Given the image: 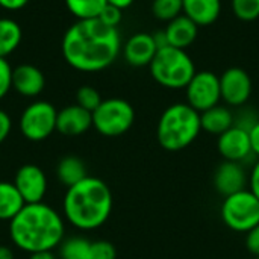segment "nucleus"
Returning a JSON list of instances; mask_svg holds the SVG:
<instances>
[{"mask_svg":"<svg viewBox=\"0 0 259 259\" xmlns=\"http://www.w3.org/2000/svg\"><path fill=\"white\" fill-rule=\"evenodd\" d=\"M93 126V112L83 109L82 106L70 105L58 112L56 131L67 137H76L85 134Z\"/></svg>","mask_w":259,"mask_h":259,"instance_id":"obj_15","label":"nucleus"},{"mask_svg":"<svg viewBox=\"0 0 259 259\" xmlns=\"http://www.w3.org/2000/svg\"><path fill=\"white\" fill-rule=\"evenodd\" d=\"M21 27L15 20L0 18V58H6L21 42Z\"/></svg>","mask_w":259,"mask_h":259,"instance_id":"obj_22","label":"nucleus"},{"mask_svg":"<svg viewBox=\"0 0 259 259\" xmlns=\"http://www.w3.org/2000/svg\"><path fill=\"white\" fill-rule=\"evenodd\" d=\"M156 52H158V46L155 42L153 33H147V32L134 33L126 41V46L123 47L124 59L132 67L150 65Z\"/></svg>","mask_w":259,"mask_h":259,"instance_id":"obj_14","label":"nucleus"},{"mask_svg":"<svg viewBox=\"0 0 259 259\" xmlns=\"http://www.w3.org/2000/svg\"><path fill=\"white\" fill-rule=\"evenodd\" d=\"M29 0H0V8L8 11H20L27 5Z\"/></svg>","mask_w":259,"mask_h":259,"instance_id":"obj_34","label":"nucleus"},{"mask_svg":"<svg viewBox=\"0 0 259 259\" xmlns=\"http://www.w3.org/2000/svg\"><path fill=\"white\" fill-rule=\"evenodd\" d=\"M182 3L184 15L199 27L215 23L222 12V0H182Z\"/></svg>","mask_w":259,"mask_h":259,"instance_id":"obj_18","label":"nucleus"},{"mask_svg":"<svg viewBox=\"0 0 259 259\" xmlns=\"http://www.w3.org/2000/svg\"><path fill=\"white\" fill-rule=\"evenodd\" d=\"M253 259H259V256H255V258H253Z\"/></svg>","mask_w":259,"mask_h":259,"instance_id":"obj_39","label":"nucleus"},{"mask_svg":"<svg viewBox=\"0 0 259 259\" xmlns=\"http://www.w3.org/2000/svg\"><path fill=\"white\" fill-rule=\"evenodd\" d=\"M12 67L6 58H0V100L12 88Z\"/></svg>","mask_w":259,"mask_h":259,"instance_id":"obj_28","label":"nucleus"},{"mask_svg":"<svg viewBox=\"0 0 259 259\" xmlns=\"http://www.w3.org/2000/svg\"><path fill=\"white\" fill-rule=\"evenodd\" d=\"M67 9L77 20L99 18L103 8L108 5L106 0H65Z\"/></svg>","mask_w":259,"mask_h":259,"instance_id":"obj_23","label":"nucleus"},{"mask_svg":"<svg viewBox=\"0 0 259 259\" xmlns=\"http://www.w3.org/2000/svg\"><path fill=\"white\" fill-rule=\"evenodd\" d=\"M0 259H14V253L8 246H0Z\"/></svg>","mask_w":259,"mask_h":259,"instance_id":"obj_38","label":"nucleus"},{"mask_svg":"<svg viewBox=\"0 0 259 259\" xmlns=\"http://www.w3.org/2000/svg\"><path fill=\"white\" fill-rule=\"evenodd\" d=\"M249 135H250V144H252L253 155L259 158V121H256V124L249 131Z\"/></svg>","mask_w":259,"mask_h":259,"instance_id":"obj_35","label":"nucleus"},{"mask_svg":"<svg viewBox=\"0 0 259 259\" xmlns=\"http://www.w3.org/2000/svg\"><path fill=\"white\" fill-rule=\"evenodd\" d=\"M62 208L65 219L74 228L80 231H94L109 219L112 211V194L102 179L87 176L67 190Z\"/></svg>","mask_w":259,"mask_h":259,"instance_id":"obj_3","label":"nucleus"},{"mask_svg":"<svg viewBox=\"0 0 259 259\" xmlns=\"http://www.w3.org/2000/svg\"><path fill=\"white\" fill-rule=\"evenodd\" d=\"M152 12L161 21H171L182 15L184 3L182 0H153Z\"/></svg>","mask_w":259,"mask_h":259,"instance_id":"obj_25","label":"nucleus"},{"mask_svg":"<svg viewBox=\"0 0 259 259\" xmlns=\"http://www.w3.org/2000/svg\"><path fill=\"white\" fill-rule=\"evenodd\" d=\"M121 39L117 27L99 18L77 20L62 39V55L68 65L79 71L94 73L108 68L118 56Z\"/></svg>","mask_w":259,"mask_h":259,"instance_id":"obj_1","label":"nucleus"},{"mask_svg":"<svg viewBox=\"0 0 259 259\" xmlns=\"http://www.w3.org/2000/svg\"><path fill=\"white\" fill-rule=\"evenodd\" d=\"M200 132V112L188 103H175L161 114L156 127V138L164 150L181 152L191 146Z\"/></svg>","mask_w":259,"mask_h":259,"instance_id":"obj_4","label":"nucleus"},{"mask_svg":"<svg viewBox=\"0 0 259 259\" xmlns=\"http://www.w3.org/2000/svg\"><path fill=\"white\" fill-rule=\"evenodd\" d=\"M46 85L44 74L30 64H21L12 70V88L24 97L38 96Z\"/></svg>","mask_w":259,"mask_h":259,"instance_id":"obj_16","label":"nucleus"},{"mask_svg":"<svg viewBox=\"0 0 259 259\" xmlns=\"http://www.w3.org/2000/svg\"><path fill=\"white\" fill-rule=\"evenodd\" d=\"M135 120L132 105L123 99H108L93 112V126L105 137H120L126 134Z\"/></svg>","mask_w":259,"mask_h":259,"instance_id":"obj_7","label":"nucleus"},{"mask_svg":"<svg viewBox=\"0 0 259 259\" xmlns=\"http://www.w3.org/2000/svg\"><path fill=\"white\" fill-rule=\"evenodd\" d=\"M76 100H77V105L82 106L83 109L90 111V112H94L100 103L103 102L102 97H100V93L93 88V87H80L77 90V94H76Z\"/></svg>","mask_w":259,"mask_h":259,"instance_id":"obj_27","label":"nucleus"},{"mask_svg":"<svg viewBox=\"0 0 259 259\" xmlns=\"http://www.w3.org/2000/svg\"><path fill=\"white\" fill-rule=\"evenodd\" d=\"M61 259H91V243L74 237L61 244Z\"/></svg>","mask_w":259,"mask_h":259,"instance_id":"obj_24","label":"nucleus"},{"mask_svg":"<svg viewBox=\"0 0 259 259\" xmlns=\"http://www.w3.org/2000/svg\"><path fill=\"white\" fill-rule=\"evenodd\" d=\"M253 83L249 73L241 67H231L220 76L222 100L229 106H243L252 96Z\"/></svg>","mask_w":259,"mask_h":259,"instance_id":"obj_10","label":"nucleus"},{"mask_svg":"<svg viewBox=\"0 0 259 259\" xmlns=\"http://www.w3.org/2000/svg\"><path fill=\"white\" fill-rule=\"evenodd\" d=\"M14 185L26 203H39L47 193V178L44 171L33 164L23 165L17 171Z\"/></svg>","mask_w":259,"mask_h":259,"instance_id":"obj_12","label":"nucleus"},{"mask_svg":"<svg viewBox=\"0 0 259 259\" xmlns=\"http://www.w3.org/2000/svg\"><path fill=\"white\" fill-rule=\"evenodd\" d=\"M56 175H58V179L61 181V184H64L67 188L79 184L80 181H83L88 176L83 161L76 156L62 158L58 164Z\"/></svg>","mask_w":259,"mask_h":259,"instance_id":"obj_21","label":"nucleus"},{"mask_svg":"<svg viewBox=\"0 0 259 259\" xmlns=\"http://www.w3.org/2000/svg\"><path fill=\"white\" fill-rule=\"evenodd\" d=\"M232 11L243 21H253L259 17V0H232Z\"/></svg>","mask_w":259,"mask_h":259,"instance_id":"obj_26","label":"nucleus"},{"mask_svg":"<svg viewBox=\"0 0 259 259\" xmlns=\"http://www.w3.org/2000/svg\"><path fill=\"white\" fill-rule=\"evenodd\" d=\"M217 150L223 156L225 161H232V162H240V164L255 156L252 150V144H250L249 131L235 124L226 132H223L222 135H219Z\"/></svg>","mask_w":259,"mask_h":259,"instance_id":"obj_11","label":"nucleus"},{"mask_svg":"<svg viewBox=\"0 0 259 259\" xmlns=\"http://www.w3.org/2000/svg\"><path fill=\"white\" fill-rule=\"evenodd\" d=\"M246 247L253 256H259V225L246 234Z\"/></svg>","mask_w":259,"mask_h":259,"instance_id":"obj_31","label":"nucleus"},{"mask_svg":"<svg viewBox=\"0 0 259 259\" xmlns=\"http://www.w3.org/2000/svg\"><path fill=\"white\" fill-rule=\"evenodd\" d=\"M58 111L49 102L30 103L20 117V131L30 141H42L56 131Z\"/></svg>","mask_w":259,"mask_h":259,"instance_id":"obj_8","label":"nucleus"},{"mask_svg":"<svg viewBox=\"0 0 259 259\" xmlns=\"http://www.w3.org/2000/svg\"><path fill=\"white\" fill-rule=\"evenodd\" d=\"M247 184H249V176L243 164L240 162L225 161L217 167L214 173V187L217 193L222 194L223 197L246 190Z\"/></svg>","mask_w":259,"mask_h":259,"instance_id":"obj_13","label":"nucleus"},{"mask_svg":"<svg viewBox=\"0 0 259 259\" xmlns=\"http://www.w3.org/2000/svg\"><path fill=\"white\" fill-rule=\"evenodd\" d=\"M168 46L178 47V49H187L191 46L199 33V26L190 20L187 15H179L178 18L168 21L167 27L164 29Z\"/></svg>","mask_w":259,"mask_h":259,"instance_id":"obj_17","label":"nucleus"},{"mask_svg":"<svg viewBox=\"0 0 259 259\" xmlns=\"http://www.w3.org/2000/svg\"><path fill=\"white\" fill-rule=\"evenodd\" d=\"M222 220L234 232L247 234L259 225V199L250 191L243 190L228 197H223Z\"/></svg>","mask_w":259,"mask_h":259,"instance_id":"obj_6","label":"nucleus"},{"mask_svg":"<svg viewBox=\"0 0 259 259\" xmlns=\"http://www.w3.org/2000/svg\"><path fill=\"white\" fill-rule=\"evenodd\" d=\"M12 123H11V117L0 109V144L8 138L9 132H11Z\"/></svg>","mask_w":259,"mask_h":259,"instance_id":"obj_32","label":"nucleus"},{"mask_svg":"<svg viewBox=\"0 0 259 259\" xmlns=\"http://www.w3.org/2000/svg\"><path fill=\"white\" fill-rule=\"evenodd\" d=\"M249 190L259 199V159L253 164L252 171L249 175Z\"/></svg>","mask_w":259,"mask_h":259,"instance_id":"obj_33","label":"nucleus"},{"mask_svg":"<svg viewBox=\"0 0 259 259\" xmlns=\"http://www.w3.org/2000/svg\"><path fill=\"white\" fill-rule=\"evenodd\" d=\"M185 90L187 103L197 112H203L209 108H214L222 100L220 76L208 70L196 71Z\"/></svg>","mask_w":259,"mask_h":259,"instance_id":"obj_9","label":"nucleus"},{"mask_svg":"<svg viewBox=\"0 0 259 259\" xmlns=\"http://www.w3.org/2000/svg\"><path fill=\"white\" fill-rule=\"evenodd\" d=\"M121 18H123L121 9L117 8V6H112L109 3L103 8L102 14L99 15V20L102 23H105L106 26H109V27H117L120 24Z\"/></svg>","mask_w":259,"mask_h":259,"instance_id":"obj_30","label":"nucleus"},{"mask_svg":"<svg viewBox=\"0 0 259 259\" xmlns=\"http://www.w3.org/2000/svg\"><path fill=\"white\" fill-rule=\"evenodd\" d=\"M109 5H112V6H117V8H120L121 11L123 9H126V8H129L132 3H134V0H106Z\"/></svg>","mask_w":259,"mask_h":259,"instance_id":"obj_37","label":"nucleus"},{"mask_svg":"<svg viewBox=\"0 0 259 259\" xmlns=\"http://www.w3.org/2000/svg\"><path fill=\"white\" fill-rule=\"evenodd\" d=\"M200 124L202 131L219 137L235 124V117L229 108L217 105L200 112Z\"/></svg>","mask_w":259,"mask_h":259,"instance_id":"obj_19","label":"nucleus"},{"mask_svg":"<svg viewBox=\"0 0 259 259\" xmlns=\"http://www.w3.org/2000/svg\"><path fill=\"white\" fill-rule=\"evenodd\" d=\"M26 205L17 187L11 182H0V220L11 222Z\"/></svg>","mask_w":259,"mask_h":259,"instance_id":"obj_20","label":"nucleus"},{"mask_svg":"<svg viewBox=\"0 0 259 259\" xmlns=\"http://www.w3.org/2000/svg\"><path fill=\"white\" fill-rule=\"evenodd\" d=\"M29 259H55V255L52 253V250H39V252L30 253Z\"/></svg>","mask_w":259,"mask_h":259,"instance_id":"obj_36","label":"nucleus"},{"mask_svg":"<svg viewBox=\"0 0 259 259\" xmlns=\"http://www.w3.org/2000/svg\"><path fill=\"white\" fill-rule=\"evenodd\" d=\"M149 67L152 77L168 90L187 88L196 74V65L187 50L173 46L158 49Z\"/></svg>","mask_w":259,"mask_h":259,"instance_id":"obj_5","label":"nucleus"},{"mask_svg":"<svg viewBox=\"0 0 259 259\" xmlns=\"http://www.w3.org/2000/svg\"><path fill=\"white\" fill-rule=\"evenodd\" d=\"M64 231L62 217L42 202L26 203L9 222L12 243L27 253L53 250L62 243Z\"/></svg>","mask_w":259,"mask_h":259,"instance_id":"obj_2","label":"nucleus"},{"mask_svg":"<svg viewBox=\"0 0 259 259\" xmlns=\"http://www.w3.org/2000/svg\"><path fill=\"white\" fill-rule=\"evenodd\" d=\"M115 247L108 241L91 243V259H115Z\"/></svg>","mask_w":259,"mask_h":259,"instance_id":"obj_29","label":"nucleus"}]
</instances>
